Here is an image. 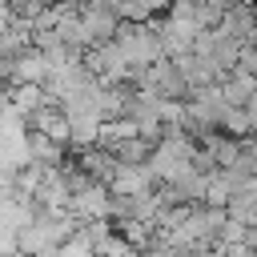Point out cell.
<instances>
[{
    "mask_svg": "<svg viewBox=\"0 0 257 257\" xmlns=\"http://www.w3.org/2000/svg\"><path fill=\"white\" fill-rule=\"evenodd\" d=\"M4 104H8V96H4V88H0V112H4Z\"/></svg>",
    "mask_w": 257,
    "mask_h": 257,
    "instance_id": "cell-13",
    "label": "cell"
},
{
    "mask_svg": "<svg viewBox=\"0 0 257 257\" xmlns=\"http://www.w3.org/2000/svg\"><path fill=\"white\" fill-rule=\"evenodd\" d=\"M112 48L120 52V60H124L133 72L165 60V56H161V44H157V32H153V20H149V24H120V28L112 32Z\"/></svg>",
    "mask_w": 257,
    "mask_h": 257,
    "instance_id": "cell-1",
    "label": "cell"
},
{
    "mask_svg": "<svg viewBox=\"0 0 257 257\" xmlns=\"http://www.w3.org/2000/svg\"><path fill=\"white\" fill-rule=\"evenodd\" d=\"M217 128H225V137H233V141H241V137H249V133H253V128H249V116H245V108H225Z\"/></svg>",
    "mask_w": 257,
    "mask_h": 257,
    "instance_id": "cell-9",
    "label": "cell"
},
{
    "mask_svg": "<svg viewBox=\"0 0 257 257\" xmlns=\"http://www.w3.org/2000/svg\"><path fill=\"white\" fill-rule=\"evenodd\" d=\"M104 189H108L112 197H137V193H149V189H153V177H149L145 165H120Z\"/></svg>",
    "mask_w": 257,
    "mask_h": 257,
    "instance_id": "cell-5",
    "label": "cell"
},
{
    "mask_svg": "<svg viewBox=\"0 0 257 257\" xmlns=\"http://www.w3.org/2000/svg\"><path fill=\"white\" fill-rule=\"evenodd\" d=\"M40 257H96V253H92V245H88L80 233H72L64 245H52V249H44Z\"/></svg>",
    "mask_w": 257,
    "mask_h": 257,
    "instance_id": "cell-10",
    "label": "cell"
},
{
    "mask_svg": "<svg viewBox=\"0 0 257 257\" xmlns=\"http://www.w3.org/2000/svg\"><path fill=\"white\" fill-rule=\"evenodd\" d=\"M28 128L48 137L52 145H68V116L56 108V104H40L32 116H28Z\"/></svg>",
    "mask_w": 257,
    "mask_h": 257,
    "instance_id": "cell-4",
    "label": "cell"
},
{
    "mask_svg": "<svg viewBox=\"0 0 257 257\" xmlns=\"http://www.w3.org/2000/svg\"><path fill=\"white\" fill-rule=\"evenodd\" d=\"M12 257H28V253H12Z\"/></svg>",
    "mask_w": 257,
    "mask_h": 257,
    "instance_id": "cell-14",
    "label": "cell"
},
{
    "mask_svg": "<svg viewBox=\"0 0 257 257\" xmlns=\"http://www.w3.org/2000/svg\"><path fill=\"white\" fill-rule=\"evenodd\" d=\"M24 149H28V165H36V169H60V161H64V145H52L48 137H40V133H24Z\"/></svg>",
    "mask_w": 257,
    "mask_h": 257,
    "instance_id": "cell-6",
    "label": "cell"
},
{
    "mask_svg": "<svg viewBox=\"0 0 257 257\" xmlns=\"http://www.w3.org/2000/svg\"><path fill=\"white\" fill-rule=\"evenodd\" d=\"M241 108H245V116H249V128L257 133V92H253V96H249V100H245Z\"/></svg>",
    "mask_w": 257,
    "mask_h": 257,
    "instance_id": "cell-11",
    "label": "cell"
},
{
    "mask_svg": "<svg viewBox=\"0 0 257 257\" xmlns=\"http://www.w3.org/2000/svg\"><path fill=\"white\" fill-rule=\"evenodd\" d=\"M44 76H48V60H44V52L40 48H20L16 56H8V80L12 84H44Z\"/></svg>",
    "mask_w": 257,
    "mask_h": 257,
    "instance_id": "cell-2",
    "label": "cell"
},
{
    "mask_svg": "<svg viewBox=\"0 0 257 257\" xmlns=\"http://www.w3.org/2000/svg\"><path fill=\"white\" fill-rule=\"evenodd\" d=\"M141 4H145V12H149L153 20H157V16H165V8H169V0H141Z\"/></svg>",
    "mask_w": 257,
    "mask_h": 257,
    "instance_id": "cell-12",
    "label": "cell"
},
{
    "mask_svg": "<svg viewBox=\"0 0 257 257\" xmlns=\"http://www.w3.org/2000/svg\"><path fill=\"white\" fill-rule=\"evenodd\" d=\"M68 213L84 225V221H108V189L104 185H84L80 193L68 197Z\"/></svg>",
    "mask_w": 257,
    "mask_h": 257,
    "instance_id": "cell-3",
    "label": "cell"
},
{
    "mask_svg": "<svg viewBox=\"0 0 257 257\" xmlns=\"http://www.w3.org/2000/svg\"><path fill=\"white\" fill-rule=\"evenodd\" d=\"M137 137V124L128 116H116V120H100V149H112L120 141H133Z\"/></svg>",
    "mask_w": 257,
    "mask_h": 257,
    "instance_id": "cell-8",
    "label": "cell"
},
{
    "mask_svg": "<svg viewBox=\"0 0 257 257\" xmlns=\"http://www.w3.org/2000/svg\"><path fill=\"white\" fill-rule=\"evenodd\" d=\"M253 28H257V12L253 8H225L221 24H217V32L229 36V40H237V44H249Z\"/></svg>",
    "mask_w": 257,
    "mask_h": 257,
    "instance_id": "cell-7",
    "label": "cell"
}]
</instances>
